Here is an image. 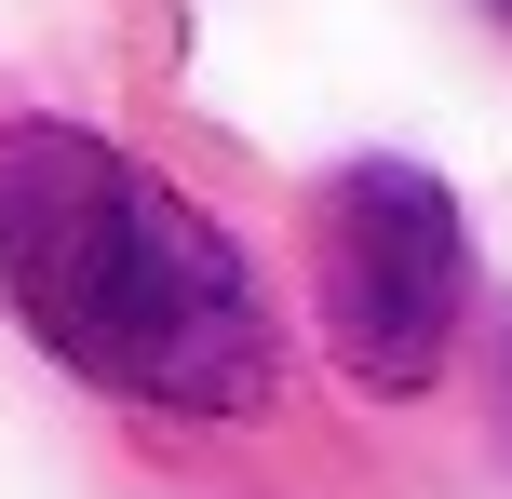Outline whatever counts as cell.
Segmentation results:
<instances>
[{"instance_id": "cell-1", "label": "cell", "mask_w": 512, "mask_h": 499, "mask_svg": "<svg viewBox=\"0 0 512 499\" xmlns=\"http://www.w3.org/2000/svg\"><path fill=\"white\" fill-rule=\"evenodd\" d=\"M0 284L81 378L135 405L243 419L270 392V311L230 230L81 122H0Z\"/></svg>"}, {"instance_id": "cell-2", "label": "cell", "mask_w": 512, "mask_h": 499, "mask_svg": "<svg viewBox=\"0 0 512 499\" xmlns=\"http://www.w3.org/2000/svg\"><path fill=\"white\" fill-rule=\"evenodd\" d=\"M472 243L418 162H351L324 189V338L364 392H418L445 365V324H459Z\"/></svg>"}, {"instance_id": "cell-3", "label": "cell", "mask_w": 512, "mask_h": 499, "mask_svg": "<svg viewBox=\"0 0 512 499\" xmlns=\"http://www.w3.org/2000/svg\"><path fill=\"white\" fill-rule=\"evenodd\" d=\"M499 14H512V0H499Z\"/></svg>"}]
</instances>
